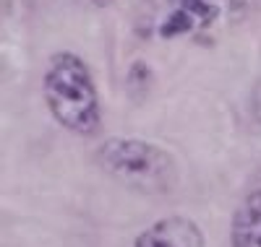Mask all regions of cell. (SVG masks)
<instances>
[{"instance_id": "obj_7", "label": "cell", "mask_w": 261, "mask_h": 247, "mask_svg": "<svg viewBox=\"0 0 261 247\" xmlns=\"http://www.w3.org/2000/svg\"><path fill=\"white\" fill-rule=\"evenodd\" d=\"M256 112H258V117H261V83L256 86Z\"/></svg>"}, {"instance_id": "obj_4", "label": "cell", "mask_w": 261, "mask_h": 247, "mask_svg": "<svg viewBox=\"0 0 261 247\" xmlns=\"http://www.w3.org/2000/svg\"><path fill=\"white\" fill-rule=\"evenodd\" d=\"M232 247H261V193L251 195L232 224Z\"/></svg>"}, {"instance_id": "obj_5", "label": "cell", "mask_w": 261, "mask_h": 247, "mask_svg": "<svg viewBox=\"0 0 261 247\" xmlns=\"http://www.w3.org/2000/svg\"><path fill=\"white\" fill-rule=\"evenodd\" d=\"M191 24H193L191 16H188L186 11H178V13H172V16L165 21L162 34H165V37H175V34H180V32H188Z\"/></svg>"}, {"instance_id": "obj_3", "label": "cell", "mask_w": 261, "mask_h": 247, "mask_svg": "<svg viewBox=\"0 0 261 247\" xmlns=\"http://www.w3.org/2000/svg\"><path fill=\"white\" fill-rule=\"evenodd\" d=\"M136 247H204L201 232L188 219H165L157 227L146 229Z\"/></svg>"}, {"instance_id": "obj_6", "label": "cell", "mask_w": 261, "mask_h": 247, "mask_svg": "<svg viewBox=\"0 0 261 247\" xmlns=\"http://www.w3.org/2000/svg\"><path fill=\"white\" fill-rule=\"evenodd\" d=\"M183 8L191 11V13H196L201 21H212L217 16V8L209 6V3H204V0H183Z\"/></svg>"}, {"instance_id": "obj_8", "label": "cell", "mask_w": 261, "mask_h": 247, "mask_svg": "<svg viewBox=\"0 0 261 247\" xmlns=\"http://www.w3.org/2000/svg\"><path fill=\"white\" fill-rule=\"evenodd\" d=\"M94 3H97V6H107V3H110V0H94Z\"/></svg>"}, {"instance_id": "obj_1", "label": "cell", "mask_w": 261, "mask_h": 247, "mask_svg": "<svg viewBox=\"0 0 261 247\" xmlns=\"http://www.w3.org/2000/svg\"><path fill=\"white\" fill-rule=\"evenodd\" d=\"M45 94L53 115L71 130L89 133L97 128V94L92 78L73 55H55L45 78Z\"/></svg>"}, {"instance_id": "obj_2", "label": "cell", "mask_w": 261, "mask_h": 247, "mask_svg": "<svg viewBox=\"0 0 261 247\" xmlns=\"http://www.w3.org/2000/svg\"><path fill=\"white\" fill-rule=\"evenodd\" d=\"M99 164L120 182L144 193H165L175 182L172 159L162 148L141 141H107L99 148Z\"/></svg>"}]
</instances>
